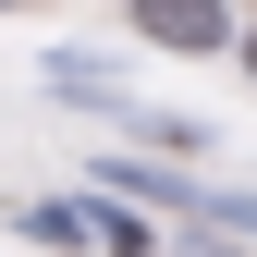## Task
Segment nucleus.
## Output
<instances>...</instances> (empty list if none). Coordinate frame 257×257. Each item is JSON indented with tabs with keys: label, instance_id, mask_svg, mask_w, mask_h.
I'll use <instances>...</instances> for the list:
<instances>
[{
	"label": "nucleus",
	"instance_id": "nucleus-3",
	"mask_svg": "<svg viewBox=\"0 0 257 257\" xmlns=\"http://www.w3.org/2000/svg\"><path fill=\"white\" fill-rule=\"evenodd\" d=\"M0 13H25V0H0Z\"/></svg>",
	"mask_w": 257,
	"mask_h": 257
},
{
	"label": "nucleus",
	"instance_id": "nucleus-2",
	"mask_svg": "<svg viewBox=\"0 0 257 257\" xmlns=\"http://www.w3.org/2000/svg\"><path fill=\"white\" fill-rule=\"evenodd\" d=\"M233 61H245V74H257V25H233Z\"/></svg>",
	"mask_w": 257,
	"mask_h": 257
},
{
	"label": "nucleus",
	"instance_id": "nucleus-1",
	"mask_svg": "<svg viewBox=\"0 0 257 257\" xmlns=\"http://www.w3.org/2000/svg\"><path fill=\"white\" fill-rule=\"evenodd\" d=\"M233 0H122V37L135 49H159V61H220L233 49Z\"/></svg>",
	"mask_w": 257,
	"mask_h": 257
}]
</instances>
